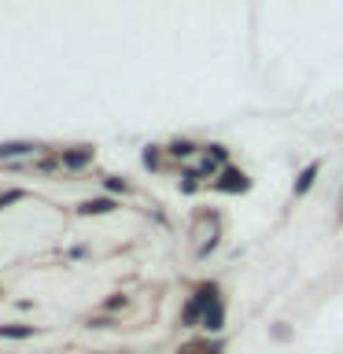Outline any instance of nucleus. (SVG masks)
Wrapping results in <instances>:
<instances>
[{"mask_svg":"<svg viewBox=\"0 0 343 354\" xmlns=\"http://www.w3.org/2000/svg\"><path fill=\"white\" fill-rule=\"evenodd\" d=\"M118 203L111 196H100V199H85V203H77V214L82 218H93V214H111Z\"/></svg>","mask_w":343,"mask_h":354,"instance_id":"2","label":"nucleus"},{"mask_svg":"<svg viewBox=\"0 0 343 354\" xmlns=\"http://www.w3.org/2000/svg\"><path fill=\"white\" fill-rule=\"evenodd\" d=\"M89 162H93V148H89V144L82 151H74V148L63 151V166H66V170H85Z\"/></svg>","mask_w":343,"mask_h":354,"instance_id":"4","label":"nucleus"},{"mask_svg":"<svg viewBox=\"0 0 343 354\" xmlns=\"http://www.w3.org/2000/svg\"><path fill=\"white\" fill-rule=\"evenodd\" d=\"M314 181H317V162H310V166H303V174H299V181H295V199H303Z\"/></svg>","mask_w":343,"mask_h":354,"instance_id":"5","label":"nucleus"},{"mask_svg":"<svg viewBox=\"0 0 343 354\" xmlns=\"http://www.w3.org/2000/svg\"><path fill=\"white\" fill-rule=\"evenodd\" d=\"M22 196H26L22 188H8V192H0V207H8V203H19Z\"/></svg>","mask_w":343,"mask_h":354,"instance_id":"11","label":"nucleus"},{"mask_svg":"<svg viewBox=\"0 0 343 354\" xmlns=\"http://www.w3.org/2000/svg\"><path fill=\"white\" fill-rule=\"evenodd\" d=\"M203 328H207V332H221V328H225V310H221V303H214V306L207 310Z\"/></svg>","mask_w":343,"mask_h":354,"instance_id":"6","label":"nucleus"},{"mask_svg":"<svg viewBox=\"0 0 343 354\" xmlns=\"http://www.w3.org/2000/svg\"><path fill=\"white\" fill-rule=\"evenodd\" d=\"M122 306H126V295H115L111 303H104V310H122Z\"/></svg>","mask_w":343,"mask_h":354,"instance_id":"13","label":"nucleus"},{"mask_svg":"<svg viewBox=\"0 0 343 354\" xmlns=\"http://www.w3.org/2000/svg\"><path fill=\"white\" fill-rule=\"evenodd\" d=\"M218 188H237V192H243V188H248V181H243V174L240 170H221V181H218Z\"/></svg>","mask_w":343,"mask_h":354,"instance_id":"8","label":"nucleus"},{"mask_svg":"<svg viewBox=\"0 0 343 354\" xmlns=\"http://www.w3.org/2000/svg\"><path fill=\"white\" fill-rule=\"evenodd\" d=\"M41 144H33V140H8V144H0V159H22V155H33Z\"/></svg>","mask_w":343,"mask_h":354,"instance_id":"3","label":"nucleus"},{"mask_svg":"<svg viewBox=\"0 0 343 354\" xmlns=\"http://www.w3.org/2000/svg\"><path fill=\"white\" fill-rule=\"evenodd\" d=\"M203 155L210 162H218V166L229 162V148H225V144H203Z\"/></svg>","mask_w":343,"mask_h":354,"instance_id":"10","label":"nucleus"},{"mask_svg":"<svg viewBox=\"0 0 343 354\" xmlns=\"http://www.w3.org/2000/svg\"><path fill=\"white\" fill-rule=\"evenodd\" d=\"M218 303V284L214 281H203L192 292V299L185 303V310H181V325L185 328H196V325H203V317H207V310Z\"/></svg>","mask_w":343,"mask_h":354,"instance_id":"1","label":"nucleus"},{"mask_svg":"<svg viewBox=\"0 0 343 354\" xmlns=\"http://www.w3.org/2000/svg\"><path fill=\"white\" fill-rule=\"evenodd\" d=\"M107 188H111V192H126V181H122V177H104V192H107Z\"/></svg>","mask_w":343,"mask_h":354,"instance_id":"12","label":"nucleus"},{"mask_svg":"<svg viewBox=\"0 0 343 354\" xmlns=\"http://www.w3.org/2000/svg\"><path fill=\"white\" fill-rule=\"evenodd\" d=\"M166 151H170V159H188V155H196V151H203V148L192 144V140H174Z\"/></svg>","mask_w":343,"mask_h":354,"instance_id":"9","label":"nucleus"},{"mask_svg":"<svg viewBox=\"0 0 343 354\" xmlns=\"http://www.w3.org/2000/svg\"><path fill=\"white\" fill-rule=\"evenodd\" d=\"M33 332V325H0V339H30Z\"/></svg>","mask_w":343,"mask_h":354,"instance_id":"7","label":"nucleus"}]
</instances>
